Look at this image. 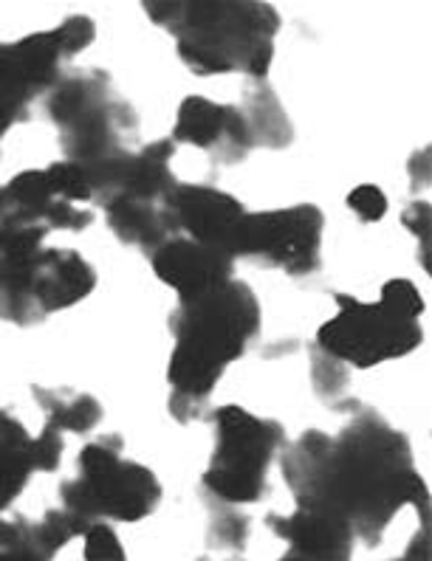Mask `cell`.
<instances>
[{
	"mask_svg": "<svg viewBox=\"0 0 432 561\" xmlns=\"http://www.w3.org/2000/svg\"><path fill=\"white\" fill-rule=\"evenodd\" d=\"M283 477L297 508L345 522L371 545L405 505L421 508V519L430 508L410 443L373 412L348 423L340 437L306 432L283 455Z\"/></svg>",
	"mask_w": 432,
	"mask_h": 561,
	"instance_id": "obj_1",
	"label": "cell"
},
{
	"mask_svg": "<svg viewBox=\"0 0 432 561\" xmlns=\"http://www.w3.org/2000/svg\"><path fill=\"white\" fill-rule=\"evenodd\" d=\"M175 351L167 381L173 387L170 412L190 423L235 358L243 356L260 328V305L247 283L229 279L209 291L181 297L173 313Z\"/></svg>",
	"mask_w": 432,
	"mask_h": 561,
	"instance_id": "obj_2",
	"label": "cell"
},
{
	"mask_svg": "<svg viewBox=\"0 0 432 561\" xmlns=\"http://www.w3.org/2000/svg\"><path fill=\"white\" fill-rule=\"evenodd\" d=\"M156 26L179 37V57L201 77L243 71L266 77L274 57L277 12L266 3H147Z\"/></svg>",
	"mask_w": 432,
	"mask_h": 561,
	"instance_id": "obj_3",
	"label": "cell"
},
{
	"mask_svg": "<svg viewBox=\"0 0 432 561\" xmlns=\"http://www.w3.org/2000/svg\"><path fill=\"white\" fill-rule=\"evenodd\" d=\"M120 437L88 443L80 455V477L62 485V508L82 522H139L161 500L156 474L120 455Z\"/></svg>",
	"mask_w": 432,
	"mask_h": 561,
	"instance_id": "obj_4",
	"label": "cell"
},
{
	"mask_svg": "<svg viewBox=\"0 0 432 561\" xmlns=\"http://www.w3.org/2000/svg\"><path fill=\"white\" fill-rule=\"evenodd\" d=\"M46 107L54 125L62 130L68 161L77 164H96L120 152L122 133L136 127V116L116 96L102 71L57 80Z\"/></svg>",
	"mask_w": 432,
	"mask_h": 561,
	"instance_id": "obj_5",
	"label": "cell"
},
{
	"mask_svg": "<svg viewBox=\"0 0 432 561\" xmlns=\"http://www.w3.org/2000/svg\"><path fill=\"white\" fill-rule=\"evenodd\" d=\"M218 443L204 474V485L218 500L232 505L258 502L266 491L269 462L283 446V426L260 421L240 407H220L215 412Z\"/></svg>",
	"mask_w": 432,
	"mask_h": 561,
	"instance_id": "obj_6",
	"label": "cell"
},
{
	"mask_svg": "<svg viewBox=\"0 0 432 561\" xmlns=\"http://www.w3.org/2000/svg\"><path fill=\"white\" fill-rule=\"evenodd\" d=\"M340 313L319 328L317 344L328 356L342 358L353 367H376L382 362L412 353L421 344L419 319L393 308L387 299L360 302L353 297H337Z\"/></svg>",
	"mask_w": 432,
	"mask_h": 561,
	"instance_id": "obj_7",
	"label": "cell"
},
{
	"mask_svg": "<svg viewBox=\"0 0 432 561\" xmlns=\"http://www.w3.org/2000/svg\"><path fill=\"white\" fill-rule=\"evenodd\" d=\"M322 211L317 206H292L247 215L240 231V257H254L266 265L306 277L319 265Z\"/></svg>",
	"mask_w": 432,
	"mask_h": 561,
	"instance_id": "obj_8",
	"label": "cell"
},
{
	"mask_svg": "<svg viewBox=\"0 0 432 561\" xmlns=\"http://www.w3.org/2000/svg\"><path fill=\"white\" fill-rule=\"evenodd\" d=\"M167 218L190 240L240 257V231L249 211L227 192L213 186L175 184L164 198Z\"/></svg>",
	"mask_w": 432,
	"mask_h": 561,
	"instance_id": "obj_9",
	"label": "cell"
},
{
	"mask_svg": "<svg viewBox=\"0 0 432 561\" xmlns=\"http://www.w3.org/2000/svg\"><path fill=\"white\" fill-rule=\"evenodd\" d=\"M175 141L218 152L224 161L243 159V152L254 147L247 116L238 107L215 105L204 96H190L181 102Z\"/></svg>",
	"mask_w": 432,
	"mask_h": 561,
	"instance_id": "obj_10",
	"label": "cell"
},
{
	"mask_svg": "<svg viewBox=\"0 0 432 561\" xmlns=\"http://www.w3.org/2000/svg\"><path fill=\"white\" fill-rule=\"evenodd\" d=\"M229 254L209 245H201L190 238H170L154 251V271L161 283L173 285L181 297L209 291L215 285L232 279Z\"/></svg>",
	"mask_w": 432,
	"mask_h": 561,
	"instance_id": "obj_11",
	"label": "cell"
},
{
	"mask_svg": "<svg viewBox=\"0 0 432 561\" xmlns=\"http://www.w3.org/2000/svg\"><path fill=\"white\" fill-rule=\"evenodd\" d=\"M34 277V299L41 311L57 313L71 305L82 302L96 285V274L91 265L68 249H41L32 260Z\"/></svg>",
	"mask_w": 432,
	"mask_h": 561,
	"instance_id": "obj_12",
	"label": "cell"
},
{
	"mask_svg": "<svg viewBox=\"0 0 432 561\" xmlns=\"http://www.w3.org/2000/svg\"><path fill=\"white\" fill-rule=\"evenodd\" d=\"M269 528L303 561H351L353 530L333 516L297 508L292 516H269Z\"/></svg>",
	"mask_w": 432,
	"mask_h": 561,
	"instance_id": "obj_13",
	"label": "cell"
},
{
	"mask_svg": "<svg viewBox=\"0 0 432 561\" xmlns=\"http://www.w3.org/2000/svg\"><path fill=\"white\" fill-rule=\"evenodd\" d=\"M107 226L122 243L145 245V249H159L161 243L173 238V220L167 218L164 204L161 209L156 204L136 198H114L105 204Z\"/></svg>",
	"mask_w": 432,
	"mask_h": 561,
	"instance_id": "obj_14",
	"label": "cell"
},
{
	"mask_svg": "<svg viewBox=\"0 0 432 561\" xmlns=\"http://www.w3.org/2000/svg\"><path fill=\"white\" fill-rule=\"evenodd\" d=\"M32 474V435L12 412H0V514L18 500Z\"/></svg>",
	"mask_w": 432,
	"mask_h": 561,
	"instance_id": "obj_15",
	"label": "cell"
},
{
	"mask_svg": "<svg viewBox=\"0 0 432 561\" xmlns=\"http://www.w3.org/2000/svg\"><path fill=\"white\" fill-rule=\"evenodd\" d=\"M14 60L18 68L26 77L29 85L34 91H43V88L57 85V71H60V43H57V34L54 32H37L29 34L23 41L12 43Z\"/></svg>",
	"mask_w": 432,
	"mask_h": 561,
	"instance_id": "obj_16",
	"label": "cell"
},
{
	"mask_svg": "<svg viewBox=\"0 0 432 561\" xmlns=\"http://www.w3.org/2000/svg\"><path fill=\"white\" fill-rule=\"evenodd\" d=\"M34 396L41 401V407L48 415V426L60 432H82L93 430L102 417V407L96 398L80 396V392L68 390H43L34 387Z\"/></svg>",
	"mask_w": 432,
	"mask_h": 561,
	"instance_id": "obj_17",
	"label": "cell"
},
{
	"mask_svg": "<svg viewBox=\"0 0 432 561\" xmlns=\"http://www.w3.org/2000/svg\"><path fill=\"white\" fill-rule=\"evenodd\" d=\"M48 231L52 229H48L43 215L18 209L9 201L7 211L0 215V257H29V254L43 249L41 243L46 240Z\"/></svg>",
	"mask_w": 432,
	"mask_h": 561,
	"instance_id": "obj_18",
	"label": "cell"
},
{
	"mask_svg": "<svg viewBox=\"0 0 432 561\" xmlns=\"http://www.w3.org/2000/svg\"><path fill=\"white\" fill-rule=\"evenodd\" d=\"M34 93L37 91L29 85L21 68H18L12 46L0 43V139L14 122L21 119Z\"/></svg>",
	"mask_w": 432,
	"mask_h": 561,
	"instance_id": "obj_19",
	"label": "cell"
},
{
	"mask_svg": "<svg viewBox=\"0 0 432 561\" xmlns=\"http://www.w3.org/2000/svg\"><path fill=\"white\" fill-rule=\"evenodd\" d=\"M249 130H252L254 145L266 147H286L292 141V125H288L286 113L280 111V102L272 93H258L252 100V119Z\"/></svg>",
	"mask_w": 432,
	"mask_h": 561,
	"instance_id": "obj_20",
	"label": "cell"
},
{
	"mask_svg": "<svg viewBox=\"0 0 432 561\" xmlns=\"http://www.w3.org/2000/svg\"><path fill=\"white\" fill-rule=\"evenodd\" d=\"M7 195L12 201V206L18 209H26V211H37L46 218V209L57 195H54L52 184H48V175L46 170H29L21 172V175H14L7 186Z\"/></svg>",
	"mask_w": 432,
	"mask_h": 561,
	"instance_id": "obj_21",
	"label": "cell"
},
{
	"mask_svg": "<svg viewBox=\"0 0 432 561\" xmlns=\"http://www.w3.org/2000/svg\"><path fill=\"white\" fill-rule=\"evenodd\" d=\"M48 175V184H52L54 195L62 201H91L93 198V190H91V181H88V172L86 167L77 164V161H57L46 170Z\"/></svg>",
	"mask_w": 432,
	"mask_h": 561,
	"instance_id": "obj_22",
	"label": "cell"
},
{
	"mask_svg": "<svg viewBox=\"0 0 432 561\" xmlns=\"http://www.w3.org/2000/svg\"><path fill=\"white\" fill-rule=\"evenodd\" d=\"M82 539H86V561H127L120 536L107 522H93Z\"/></svg>",
	"mask_w": 432,
	"mask_h": 561,
	"instance_id": "obj_23",
	"label": "cell"
},
{
	"mask_svg": "<svg viewBox=\"0 0 432 561\" xmlns=\"http://www.w3.org/2000/svg\"><path fill=\"white\" fill-rule=\"evenodd\" d=\"M62 460V432L48 426L32 437V466L34 471H57Z\"/></svg>",
	"mask_w": 432,
	"mask_h": 561,
	"instance_id": "obj_24",
	"label": "cell"
},
{
	"mask_svg": "<svg viewBox=\"0 0 432 561\" xmlns=\"http://www.w3.org/2000/svg\"><path fill=\"white\" fill-rule=\"evenodd\" d=\"M54 34H57L62 57H73V54L86 51L91 46L93 37H96V28H93V23L88 18H68L62 26L54 28Z\"/></svg>",
	"mask_w": 432,
	"mask_h": 561,
	"instance_id": "obj_25",
	"label": "cell"
},
{
	"mask_svg": "<svg viewBox=\"0 0 432 561\" xmlns=\"http://www.w3.org/2000/svg\"><path fill=\"white\" fill-rule=\"evenodd\" d=\"M382 299H387L393 308H399L401 313H407L412 319H419L424 313V299H421L419 288L410 279H390V283H385Z\"/></svg>",
	"mask_w": 432,
	"mask_h": 561,
	"instance_id": "obj_26",
	"label": "cell"
},
{
	"mask_svg": "<svg viewBox=\"0 0 432 561\" xmlns=\"http://www.w3.org/2000/svg\"><path fill=\"white\" fill-rule=\"evenodd\" d=\"M93 220L88 209H80L71 201L54 198L46 209V224L48 229H66V231H82Z\"/></svg>",
	"mask_w": 432,
	"mask_h": 561,
	"instance_id": "obj_27",
	"label": "cell"
},
{
	"mask_svg": "<svg viewBox=\"0 0 432 561\" xmlns=\"http://www.w3.org/2000/svg\"><path fill=\"white\" fill-rule=\"evenodd\" d=\"M348 206H351L362 220H379L385 218L387 211V198L385 192L379 186L373 184H362L348 195Z\"/></svg>",
	"mask_w": 432,
	"mask_h": 561,
	"instance_id": "obj_28",
	"label": "cell"
},
{
	"mask_svg": "<svg viewBox=\"0 0 432 561\" xmlns=\"http://www.w3.org/2000/svg\"><path fill=\"white\" fill-rule=\"evenodd\" d=\"M405 226L427 243V231H430V206L412 204L410 209L405 211Z\"/></svg>",
	"mask_w": 432,
	"mask_h": 561,
	"instance_id": "obj_29",
	"label": "cell"
},
{
	"mask_svg": "<svg viewBox=\"0 0 432 561\" xmlns=\"http://www.w3.org/2000/svg\"><path fill=\"white\" fill-rule=\"evenodd\" d=\"M399 561H430V556H427V528H421L419 534L412 536L410 548L405 550Z\"/></svg>",
	"mask_w": 432,
	"mask_h": 561,
	"instance_id": "obj_30",
	"label": "cell"
},
{
	"mask_svg": "<svg viewBox=\"0 0 432 561\" xmlns=\"http://www.w3.org/2000/svg\"><path fill=\"white\" fill-rule=\"evenodd\" d=\"M0 561H41L37 556L23 553V550H12V548H0Z\"/></svg>",
	"mask_w": 432,
	"mask_h": 561,
	"instance_id": "obj_31",
	"label": "cell"
},
{
	"mask_svg": "<svg viewBox=\"0 0 432 561\" xmlns=\"http://www.w3.org/2000/svg\"><path fill=\"white\" fill-rule=\"evenodd\" d=\"M7 206H9L7 190H3V186H0V215H3V211H7Z\"/></svg>",
	"mask_w": 432,
	"mask_h": 561,
	"instance_id": "obj_32",
	"label": "cell"
}]
</instances>
